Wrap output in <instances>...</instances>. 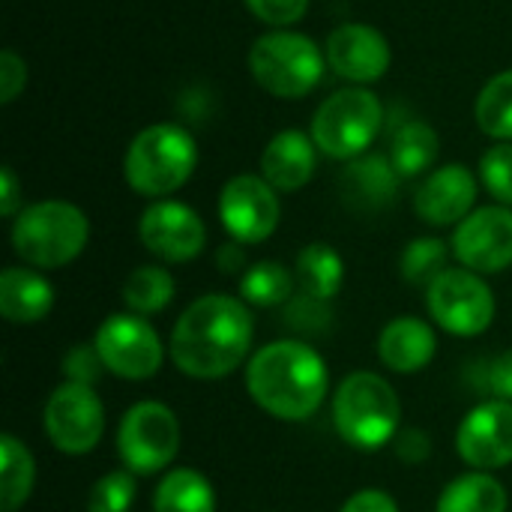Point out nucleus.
Listing matches in <instances>:
<instances>
[{
    "label": "nucleus",
    "instance_id": "f257e3e1",
    "mask_svg": "<svg viewBox=\"0 0 512 512\" xmlns=\"http://www.w3.org/2000/svg\"><path fill=\"white\" fill-rule=\"evenodd\" d=\"M252 336L255 324L243 300L204 294L174 324L171 360L183 375L198 381L228 378L246 360Z\"/></svg>",
    "mask_w": 512,
    "mask_h": 512
},
{
    "label": "nucleus",
    "instance_id": "f03ea898",
    "mask_svg": "<svg viewBox=\"0 0 512 512\" xmlns=\"http://www.w3.org/2000/svg\"><path fill=\"white\" fill-rule=\"evenodd\" d=\"M246 390L261 411L285 423L309 420L330 390L321 354L297 339H279L255 351L246 366Z\"/></svg>",
    "mask_w": 512,
    "mask_h": 512
},
{
    "label": "nucleus",
    "instance_id": "7ed1b4c3",
    "mask_svg": "<svg viewBox=\"0 0 512 512\" xmlns=\"http://www.w3.org/2000/svg\"><path fill=\"white\" fill-rule=\"evenodd\" d=\"M90 237V222L69 201H36L15 216L12 249L33 270H57L72 264Z\"/></svg>",
    "mask_w": 512,
    "mask_h": 512
},
{
    "label": "nucleus",
    "instance_id": "20e7f679",
    "mask_svg": "<svg viewBox=\"0 0 512 512\" xmlns=\"http://www.w3.org/2000/svg\"><path fill=\"white\" fill-rule=\"evenodd\" d=\"M402 423V405L390 381L375 372L348 375L333 399V426L339 438L354 450H381L396 441Z\"/></svg>",
    "mask_w": 512,
    "mask_h": 512
},
{
    "label": "nucleus",
    "instance_id": "39448f33",
    "mask_svg": "<svg viewBox=\"0 0 512 512\" xmlns=\"http://www.w3.org/2000/svg\"><path fill=\"white\" fill-rule=\"evenodd\" d=\"M198 147L177 123H153L141 129L123 159V174L132 192L147 198H168L195 174Z\"/></svg>",
    "mask_w": 512,
    "mask_h": 512
},
{
    "label": "nucleus",
    "instance_id": "423d86ee",
    "mask_svg": "<svg viewBox=\"0 0 512 512\" xmlns=\"http://www.w3.org/2000/svg\"><path fill=\"white\" fill-rule=\"evenodd\" d=\"M249 69L252 78L276 99H303L321 84L327 57L309 36L282 27L252 42Z\"/></svg>",
    "mask_w": 512,
    "mask_h": 512
},
{
    "label": "nucleus",
    "instance_id": "0eeeda50",
    "mask_svg": "<svg viewBox=\"0 0 512 512\" xmlns=\"http://www.w3.org/2000/svg\"><path fill=\"white\" fill-rule=\"evenodd\" d=\"M384 129V105L366 87H342L312 117V141L330 156L351 162L363 156Z\"/></svg>",
    "mask_w": 512,
    "mask_h": 512
},
{
    "label": "nucleus",
    "instance_id": "6e6552de",
    "mask_svg": "<svg viewBox=\"0 0 512 512\" xmlns=\"http://www.w3.org/2000/svg\"><path fill=\"white\" fill-rule=\"evenodd\" d=\"M180 450V423L162 402L132 405L117 429V453L126 471L150 477L168 468Z\"/></svg>",
    "mask_w": 512,
    "mask_h": 512
},
{
    "label": "nucleus",
    "instance_id": "1a4fd4ad",
    "mask_svg": "<svg viewBox=\"0 0 512 512\" xmlns=\"http://www.w3.org/2000/svg\"><path fill=\"white\" fill-rule=\"evenodd\" d=\"M426 306L432 321L453 336H480L495 321V294L468 267L444 270L426 288Z\"/></svg>",
    "mask_w": 512,
    "mask_h": 512
},
{
    "label": "nucleus",
    "instance_id": "9d476101",
    "mask_svg": "<svg viewBox=\"0 0 512 512\" xmlns=\"http://www.w3.org/2000/svg\"><path fill=\"white\" fill-rule=\"evenodd\" d=\"M105 372L126 381H147L162 369L165 348L159 333L135 312L108 315L93 339Z\"/></svg>",
    "mask_w": 512,
    "mask_h": 512
},
{
    "label": "nucleus",
    "instance_id": "9b49d317",
    "mask_svg": "<svg viewBox=\"0 0 512 512\" xmlns=\"http://www.w3.org/2000/svg\"><path fill=\"white\" fill-rule=\"evenodd\" d=\"M42 426H45L48 441L60 453L84 456V453L96 450V444L102 441V432H105L102 399L87 384L63 381L45 405Z\"/></svg>",
    "mask_w": 512,
    "mask_h": 512
},
{
    "label": "nucleus",
    "instance_id": "f8f14e48",
    "mask_svg": "<svg viewBox=\"0 0 512 512\" xmlns=\"http://www.w3.org/2000/svg\"><path fill=\"white\" fill-rule=\"evenodd\" d=\"M279 216V195L258 174H237L219 192V219L225 231L243 246L264 243L276 231Z\"/></svg>",
    "mask_w": 512,
    "mask_h": 512
},
{
    "label": "nucleus",
    "instance_id": "ddd939ff",
    "mask_svg": "<svg viewBox=\"0 0 512 512\" xmlns=\"http://www.w3.org/2000/svg\"><path fill=\"white\" fill-rule=\"evenodd\" d=\"M144 249L168 264H186L204 252L207 228L201 216L180 201H156L138 219Z\"/></svg>",
    "mask_w": 512,
    "mask_h": 512
},
{
    "label": "nucleus",
    "instance_id": "4468645a",
    "mask_svg": "<svg viewBox=\"0 0 512 512\" xmlns=\"http://www.w3.org/2000/svg\"><path fill=\"white\" fill-rule=\"evenodd\" d=\"M456 450L474 471L512 465V402L489 399L471 408L456 432Z\"/></svg>",
    "mask_w": 512,
    "mask_h": 512
},
{
    "label": "nucleus",
    "instance_id": "2eb2a0df",
    "mask_svg": "<svg viewBox=\"0 0 512 512\" xmlns=\"http://www.w3.org/2000/svg\"><path fill=\"white\" fill-rule=\"evenodd\" d=\"M453 252L474 273H501L512 264V210L480 207L456 225Z\"/></svg>",
    "mask_w": 512,
    "mask_h": 512
},
{
    "label": "nucleus",
    "instance_id": "dca6fc26",
    "mask_svg": "<svg viewBox=\"0 0 512 512\" xmlns=\"http://www.w3.org/2000/svg\"><path fill=\"white\" fill-rule=\"evenodd\" d=\"M324 57L339 78L354 84H372L384 78L393 60L387 36L372 24H360V21L339 24L327 36Z\"/></svg>",
    "mask_w": 512,
    "mask_h": 512
},
{
    "label": "nucleus",
    "instance_id": "f3484780",
    "mask_svg": "<svg viewBox=\"0 0 512 512\" xmlns=\"http://www.w3.org/2000/svg\"><path fill=\"white\" fill-rule=\"evenodd\" d=\"M477 201V174L462 165L435 168L414 192V210L429 225H459L474 213Z\"/></svg>",
    "mask_w": 512,
    "mask_h": 512
},
{
    "label": "nucleus",
    "instance_id": "a211bd4d",
    "mask_svg": "<svg viewBox=\"0 0 512 512\" xmlns=\"http://www.w3.org/2000/svg\"><path fill=\"white\" fill-rule=\"evenodd\" d=\"M399 171L393 168L390 156L381 153H363L351 159L339 177L342 198L351 210L360 213H378L387 210L399 195Z\"/></svg>",
    "mask_w": 512,
    "mask_h": 512
},
{
    "label": "nucleus",
    "instance_id": "6ab92c4d",
    "mask_svg": "<svg viewBox=\"0 0 512 512\" xmlns=\"http://www.w3.org/2000/svg\"><path fill=\"white\" fill-rule=\"evenodd\" d=\"M312 135L300 129H282L270 138V144L261 153V177L276 192H297L303 189L318 165Z\"/></svg>",
    "mask_w": 512,
    "mask_h": 512
},
{
    "label": "nucleus",
    "instance_id": "aec40b11",
    "mask_svg": "<svg viewBox=\"0 0 512 512\" xmlns=\"http://www.w3.org/2000/svg\"><path fill=\"white\" fill-rule=\"evenodd\" d=\"M438 351L435 330L414 315L393 318L378 336V357L387 369L399 375H414L432 363Z\"/></svg>",
    "mask_w": 512,
    "mask_h": 512
},
{
    "label": "nucleus",
    "instance_id": "412c9836",
    "mask_svg": "<svg viewBox=\"0 0 512 512\" xmlns=\"http://www.w3.org/2000/svg\"><path fill=\"white\" fill-rule=\"evenodd\" d=\"M51 306L54 288L33 267H6L0 273V315L9 324H36Z\"/></svg>",
    "mask_w": 512,
    "mask_h": 512
},
{
    "label": "nucleus",
    "instance_id": "4be33fe9",
    "mask_svg": "<svg viewBox=\"0 0 512 512\" xmlns=\"http://www.w3.org/2000/svg\"><path fill=\"white\" fill-rule=\"evenodd\" d=\"M294 279H297L303 297H312L318 303H330L339 294L342 279H345L342 255L327 243H309L297 255Z\"/></svg>",
    "mask_w": 512,
    "mask_h": 512
},
{
    "label": "nucleus",
    "instance_id": "5701e85b",
    "mask_svg": "<svg viewBox=\"0 0 512 512\" xmlns=\"http://www.w3.org/2000/svg\"><path fill=\"white\" fill-rule=\"evenodd\" d=\"M507 489L486 471L456 477L438 498L435 512H507Z\"/></svg>",
    "mask_w": 512,
    "mask_h": 512
},
{
    "label": "nucleus",
    "instance_id": "b1692460",
    "mask_svg": "<svg viewBox=\"0 0 512 512\" xmlns=\"http://www.w3.org/2000/svg\"><path fill=\"white\" fill-rule=\"evenodd\" d=\"M153 512H216V492L210 480L192 468L168 471L153 495Z\"/></svg>",
    "mask_w": 512,
    "mask_h": 512
},
{
    "label": "nucleus",
    "instance_id": "393cba45",
    "mask_svg": "<svg viewBox=\"0 0 512 512\" xmlns=\"http://www.w3.org/2000/svg\"><path fill=\"white\" fill-rule=\"evenodd\" d=\"M438 150H441L438 132L423 120H408L393 135L387 156L393 168L399 171V177H417L432 168V162L438 159Z\"/></svg>",
    "mask_w": 512,
    "mask_h": 512
},
{
    "label": "nucleus",
    "instance_id": "a878e982",
    "mask_svg": "<svg viewBox=\"0 0 512 512\" xmlns=\"http://www.w3.org/2000/svg\"><path fill=\"white\" fill-rule=\"evenodd\" d=\"M36 483V465L30 450L15 438L3 435L0 438V510L15 512L24 507Z\"/></svg>",
    "mask_w": 512,
    "mask_h": 512
},
{
    "label": "nucleus",
    "instance_id": "bb28decb",
    "mask_svg": "<svg viewBox=\"0 0 512 512\" xmlns=\"http://www.w3.org/2000/svg\"><path fill=\"white\" fill-rule=\"evenodd\" d=\"M294 294V276L276 261H258L240 276V300L258 309L288 303Z\"/></svg>",
    "mask_w": 512,
    "mask_h": 512
},
{
    "label": "nucleus",
    "instance_id": "cd10ccee",
    "mask_svg": "<svg viewBox=\"0 0 512 512\" xmlns=\"http://www.w3.org/2000/svg\"><path fill=\"white\" fill-rule=\"evenodd\" d=\"M174 300V279L168 270L144 264L135 267L123 282V303L135 315H156Z\"/></svg>",
    "mask_w": 512,
    "mask_h": 512
},
{
    "label": "nucleus",
    "instance_id": "c85d7f7f",
    "mask_svg": "<svg viewBox=\"0 0 512 512\" xmlns=\"http://www.w3.org/2000/svg\"><path fill=\"white\" fill-rule=\"evenodd\" d=\"M477 126L495 138V141H512V69L495 75L474 102Z\"/></svg>",
    "mask_w": 512,
    "mask_h": 512
},
{
    "label": "nucleus",
    "instance_id": "c756f323",
    "mask_svg": "<svg viewBox=\"0 0 512 512\" xmlns=\"http://www.w3.org/2000/svg\"><path fill=\"white\" fill-rule=\"evenodd\" d=\"M447 243L438 240V237H417L405 246L402 258H399V270H402V279L411 282V285H423L429 288L447 267Z\"/></svg>",
    "mask_w": 512,
    "mask_h": 512
},
{
    "label": "nucleus",
    "instance_id": "7c9ffc66",
    "mask_svg": "<svg viewBox=\"0 0 512 512\" xmlns=\"http://www.w3.org/2000/svg\"><path fill=\"white\" fill-rule=\"evenodd\" d=\"M135 474L132 471H111L93 483L87 512H129L135 504Z\"/></svg>",
    "mask_w": 512,
    "mask_h": 512
},
{
    "label": "nucleus",
    "instance_id": "2f4dec72",
    "mask_svg": "<svg viewBox=\"0 0 512 512\" xmlns=\"http://www.w3.org/2000/svg\"><path fill=\"white\" fill-rule=\"evenodd\" d=\"M480 180L492 198L512 207V141H498L480 159Z\"/></svg>",
    "mask_w": 512,
    "mask_h": 512
},
{
    "label": "nucleus",
    "instance_id": "473e14b6",
    "mask_svg": "<svg viewBox=\"0 0 512 512\" xmlns=\"http://www.w3.org/2000/svg\"><path fill=\"white\" fill-rule=\"evenodd\" d=\"M102 369L105 366H102V357H99V351H96L93 342L90 345L81 342V345L69 348L66 357H63V375H66V381H75V384L93 387L99 381Z\"/></svg>",
    "mask_w": 512,
    "mask_h": 512
},
{
    "label": "nucleus",
    "instance_id": "72a5a7b5",
    "mask_svg": "<svg viewBox=\"0 0 512 512\" xmlns=\"http://www.w3.org/2000/svg\"><path fill=\"white\" fill-rule=\"evenodd\" d=\"M246 6H249V12H252L258 21H264V24L282 30V27L297 24V21L306 15L309 0H246Z\"/></svg>",
    "mask_w": 512,
    "mask_h": 512
},
{
    "label": "nucleus",
    "instance_id": "f704fd0d",
    "mask_svg": "<svg viewBox=\"0 0 512 512\" xmlns=\"http://www.w3.org/2000/svg\"><path fill=\"white\" fill-rule=\"evenodd\" d=\"M477 387H483L492 399L512 402V351H504L480 366Z\"/></svg>",
    "mask_w": 512,
    "mask_h": 512
},
{
    "label": "nucleus",
    "instance_id": "c9c22d12",
    "mask_svg": "<svg viewBox=\"0 0 512 512\" xmlns=\"http://www.w3.org/2000/svg\"><path fill=\"white\" fill-rule=\"evenodd\" d=\"M24 84H27V63L12 48H3L0 51V102L3 105L15 102Z\"/></svg>",
    "mask_w": 512,
    "mask_h": 512
},
{
    "label": "nucleus",
    "instance_id": "e433bc0d",
    "mask_svg": "<svg viewBox=\"0 0 512 512\" xmlns=\"http://www.w3.org/2000/svg\"><path fill=\"white\" fill-rule=\"evenodd\" d=\"M339 512H399V507H396V501L387 492H381V489H363V492L351 495Z\"/></svg>",
    "mask_w": 512,
    "mask_h": 512
},
{
    "label": "nucleus",
    "instance_id": "4c0bfd02",
    "mask_svg": "<svg viewBox=\"0 0 512 512\" xmlns=\"http://www.w3.org/2000/svg\"><path fill=\"white\" fill-rule=\"evenodd\" d=\"M429 450H432V444H429L426 432H420V429H408V432H399V435H396V453H399L402 459H408L411 465L426 462Z\"/></svg>",
    "mask_w": 512,
    "mask_h": 512
},
{
    "label": "nucleus",
    "instance_id": "58836bf2",
    "mask_svg": "<svg viewBox=\"0 0 512 512\" xmlns=\"http://www.w3.org/2000/svg\"><path fill=\"white\" fill-rule=\"evenodd\" d=\"M21 207V189H18V177L15 171L6 165L0 171V216H18Z\"/></svg>",
    "mask_w": 512,
    "mask_h": 512
},
{
    "label": "nucleus",
    "instance_id": "ea45409f",
    "mask_svg": "<svg viewBox=\"0 0 512 512\" xmlns=\"http://www.w3.org/2000/svg\"><path fill=\"white\" fill-rule=\"evenodd\" d=\"M243 243H228V246H222L219 249V255H216V264L222 267V273H240L243 270V264H246V258H243V249H240Z\"/></svg>",
    "mask_w": 512,
    "mask_h": 512
}]
</instances>
